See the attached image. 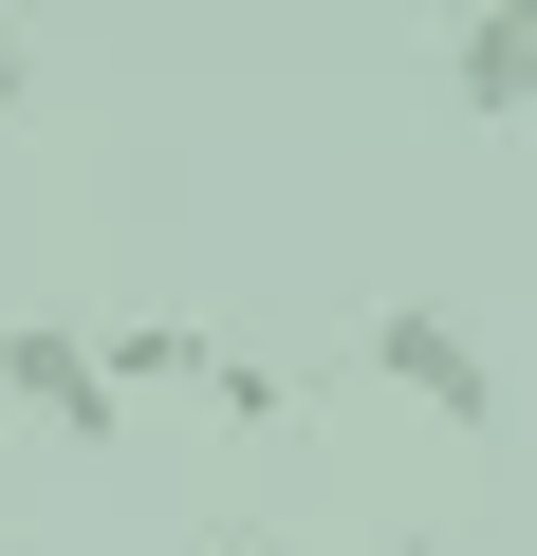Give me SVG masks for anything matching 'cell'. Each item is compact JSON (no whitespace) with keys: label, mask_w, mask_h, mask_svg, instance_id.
<instances>
[{"label":"cell","mask_w":537,"mask_h":556,"mask_svg":"<svg viewBox=\"0 0 537 556\" xmlns=\"http://www.w3.org/2000/svg\"><path fill=\"white\" fill-rule=\"evenodd\" d=\"M0 408H38L75 464H112V445H130V390H112L93 316H0Z\"/></svg>","instance_id":"1"},{"label":"cell","mask_w":537,"mask_h":556,"mask_svg":"<svg viewBox=\"0 0 537 556\" xmlns=\"http://www.w3.org/2000/svg\"><path fill=\"white\" fill-rule=\"evenodd\" d=\"M371 371H389L426 427H500V353H482L445 298H389V316H371Z\"/></svg>","instance_id":"2"},{"label":"cell","mask_w":537,"mask_h":556,"mask_svg":"<svg viewBox=\"0 0 537 556\" xmlns=\"http://www.w3.org/2000/svg\"><path fill=\"white\" fill-rule=\"evenodd\" d=\"M445 112L463 130H519L537 112V0H445Z\"/></svg>","instance_id":"3"},{"label":"cell","mask_w":537,"mask_h":556,"mask_svg":"<svg viewBox=\"0 0 537 556\" xmlns=\"http://www.w3.org/2000/svg\"><path fill=\"white\" fill-rule=\"evenodd\" d=\"M20 93H38V56H20V38H0V112H20Z\"/></svg>","instance_id":"4"},{"label":"cell","mask_w":537,"mask_h":556,"mask_svg":"<svg viewBox=\"0 0 537 556\" xmlns=\"http://www.w3.org/2000/svg\"><path fill=\"white\" fill-rule=\"evenodd\" d=\"M222 556H279V538H222Z\"/></svg>","instance_id":"5"},{"label":"cell","mask_w":537,"mask_h":556,"mask_svg":"<svg viewBox=\"0 0 537 556\" xmlns=\"http://www.w3.org/2000/svg\"><path fill=\"white\" fill-rule=\"evenodd\" d=\"M408 556H445V538H408Z\"/></svg>","instance_id":"6"}]
</instances>
